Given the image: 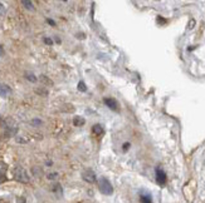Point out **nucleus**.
Returning a JSON list of instances; mask_svg holds the SVG:
<instances>
[{
    "mask_svg": "<svg viewBox=\"0 0 205 203\" xmlns=\"http://www.w3.org/2000/svg\"><path fill=\"white\" fill-rule=\"evenodd\" d=\"M32 124H33V126H35V124H42V122H40V120H37V119H34V120H32Z\"/></svg>",
    "mask_w": 205,
    "mask_h": 203,
    "instance_id": "nucleus-18",
    "label": "nucleus"
},
{
    "mask_svg": "<svg viewBox=\"0 0 205 203\" xmlns=\"http://www.w3.org/2000/svg\"><path fill=\"white\" fill-rule=\"evenodd\" d=\"M98 189L101 191V193H103L106 196H111L113 193V187H112L111 182L104 177H101L98 179Z\"/></svg>",
    "mask_w": 205,
    "mask_h": 203,
    "instance_id": "nucleus-1",
    "label": "nucleus"
},
{
    "mask_svg": "<svg viewBox=\"0 0 205 203\" xmlns=\"http://www.w3.org/2000/svg\"><path fill=\"white\" fill-rule=\"evenodd\" d=\"M78 89H79L81 92H86V90H87V88H86L85 83H83V82H82V80H81V82L78 83Z\"/></svg>",
    "mask_w": 205,
    "mask_h": 203,
    "instance_id": "nucleus-13",
    "label": "nucleus"
},
{
    "mask_svg": "<svg viewBox=\"0 0 205 203\" xmlns=\"http://www.w3.org/2000/svg\"><path fill=\"white\" fill-rule=\"evenodd\" d=\"M5 179H6V177H5V173H0V183H3Z\"/></svg>",
    "mask_w": 205,
    "mask_h": 203,
    "instance_id": "nucleus-16",
    "label": "nucleus"
},
{
    "mask_svg": "<svg viewBox=\"0 0 205 203\" xmlns=\"http://www.w3.org/2000/svg\"><path fill=\"white\" fill-rule=\"evenodd\" d=\"M13 174H14L15 181H18V182H22V183H28L29 182V175L23 167H19V166L15 167L14 171H13Z\"/></svg>",
    "mask_w": 205,
    "mask_h": 203,
    "instance_id": "nucleus-2",
    "label": "nucleus"
},
{
    "mask_svg": "<svg viewBox=\"0 0 205 203\" xmlns=\"http://www.w3.org/2000/svg\"><path fill=\"white\" fill-rule=\"evenodd\" d=\"M155 173H156V182H157L159 184L164 186V184L166 183V179H168V177H166V173L164 172L161 168H156Z\"/></svg>",
    "mask_w": 205,
    "mask_h": 203,
    "instance_id": "nucleus-3",
    "label": "nucleus"
},
{
    "mask_svg": "<svg viewBox=\"0 0 205 203\" xmlns=\"http://www.w3.org/2000/svg\"><path fill=\"white\" fill-rule=\"evenodd\" d=\"M85 118H82V117H76L74 119H73V124L76 126V127H82L85 124Z\"/></svg>",
    "mask_w": 205,
    "mask_h": 203,
    "instance_id": "nucleus-8",
    "label": "nucleus"
},
{
    "mask_svg": "<svg viewBox=\"0 0 205 203\" xmlns=\"http://www.w3.org/2000/svg\"><path fill=\"white\" fill-rule=\"evenodd\" d=\"M22 4L25 9H28V10H34V5L33 3L30 2V0H22Z\"/></svg>",
    "mask_w": 205,
    "mask_h": 203,
    "instance_id": "nucleus-9",
    "label": "nucleus"
},
{
    "mask_svg": "<svg viewBox=\"0 0 205 203\" xmlns=\"http://www.w3.org/2000/svg\"><path fill=\"white\" fill-rule=\"evenodd\" d=\"M128 148H130V143H125L124 144V151H127Z\"/></svg>",
    "mask_w": 205,
    "mask_h": 203,
    "instance_id": "nucleus-19",
    "label": "nucleus"
},
{
    "mask_svg": "<svg viewBox=\"0 0 205 203\" xmlns=\"http://www.w3.org/2000/svg\"><path fill=\"white\" fill-rule=\"evenodd\" d=\"M4 55V49H3V47L0 45V57H3Z\"/></svg>",
    "mask_w": 205,
    "mask_h": 203,
    "instance_id": "nucleus-20",
    "label": "nucleus"
},
{
    "mask_svg": "<svg viewBox=\"0 0 205 203\" xmlns=\"http://www.w3.org/2000/svg\"><path fill=\"white\" fill-rule=\"evenodd\" d=\"M140 201H141V202H151L152 199H151V196H150L148 193H144V192H141Z\"/></svg>",
    "mask_w": 205,
    "mask_h": 203,
    "instance_id": "nucleus-11",
    "label": "nucleus"
},
{
    "mask_svg": "<svg viewBox=\"0 0 205 203\" xmlns=\"http://www.w3.org/2000/svg\"><path fill=\"white\" fill-rule=\"evenodd\" d=\"M63 2H67V0H63Z\"/></svg>",
    "mask_w": 205,
    "mask_h": 203,
    "instance_id": "nucleus-22",
    "label": "nucleus"
},
{
    "mask_svg": "<svg viewBox=\"0 0 205 203\" xmlns=\"http://www.w3.org/2000/svg\"><path fill=\"white\" fill-rule=\"evenodd\" d=\"M53 192L56 193V194H58L59 197H62V196H63V191H62L61 184H56V186H53Z\"/></svg>",
    "mask_w": 205,
    "mask_h": 203,
    "instance_id": "nucleus-10",
    "label": "nucleus"
},
{
    "mask_svg": "<svg viewBox=\"0 0 205 203\" xmlns=\"http://www.w3.org/2000/svg\"><path fill=\"white\" fill-rule=\"evenodd\" d=\"M47 21H48V23H49V24H50V25H53V26H54V25H56V23H54V21H53V20H52V19H48V20H47Z\"/></svg>",
    "mask_w": 205,
    "mask_h": 203,
    "instance_id": "nucleus-21",
    "label": "nucleus"
},
{
    "mask_svg": "<svg viewBox=\"0 0 205 203\" xmlns=\"http://www.w3.org/2000/svg\"><path fill=\"white\" fill-rule=\"evenodd\" d=\"M11 93V89L6 84H0V97H8Z\"/></svg>",
    "mask_w": 205,
    "mask_h": 203,
    "instance_id": "nucleus-6",
    "label": "nucleus"
},
{
    "mask_svg": "<svg viewBox=\"0 0 205 203\" xmlns=\"http://www.w3.org/2000/svg\"><path fill=\"white\" fill-rule=\"evenodd\" d=\"M82 177H83V179L87 182V183H94L96 182V174H94V172L92 171V169H87V171H85L83 173H82Z\"/></svg>",
    "mask_w": 205,
    "mask_h": 203,
    "instance_id": "nucleus-4",
    "label": "nucleus"
},
{
    "mask_svg": "<svg viewBox=\"0 0 205 203\" xmlns=\"http://www.w3.org/2000/svg\"><path fill=\"white\" fill-rule=\"evenodd\" d=\"M5 14V6L3 4H0V15H4Z\"/></svg>",
    "mask_w": 205,
    "mask_h": 203,
    "instance_id": "nucleus-14",
    "label": "nucleus"
},
{
    "mask_svg": "<svg viewBox=\"0 0 205 203\" xmlns=\"http://www.w3.org/2000/svg\"><path fill=\"white\" fill-rule=\"evenodd\" d=\"M25 77H26V79H28V80H30V82H37L35 75H34V74H32V73H26V74H25Z\"/></svg>",
    "mask_w": 205,
    "mask_h": 203,
    "instance_id": "nucleus-12",
    "label": "nucleus"
},
{
    "mask_svg": "<svg viewBox=\"0 0 205 203\" xmlns=\"http://www.w3.org/2000/svg\"><path fill=\"white\" fill-rule=\"evenodd\" d=\"M56 177H58L57 173H50V174H48V179H54Z\"/></svg>",
    "mask_w": 205,
    "mask_h": 203,
    "instance_id": "nucleus-15",
    "label": "nucleus"
},
{
    "mask_svg": "<svg viewBox=\"0 0 205 203\" xmlns=\"http://www.w3.org/2000/svg\"><path fill=\"white\" fill-rule=\"evenodd\" d=\"M92 132L94 134H97V135H101V134H103V128H102L101 124H94L93 128H92Z\"/></svg>",
    "mask_w": 205,
    "mask_h": 203,
    "instance_id": "nucleus-7",
    "label": "nucleus"
},
{
    "mask_svg": "<svg viewBox=\"0 0 205 203\" xmlns=\"http://www.w3.org/2000/svg\"><path fill=\"white\" fill-rule=\"evenodd\" d=\"M103 102H104V104H106L108 108H110V109H112V111H118V103H117L116 99H113V98H104Z\"/></svg>",
    "mask_w": 205,
    "mask_h": 203,
    "instance_id": "nucleus-5",
    "label": "nucleus"
},
{
    "mask_svg": "<svg viewBox=\"0 0 205 203\" xmlns=\"http://www.w3.org/2000/svg\"><path fill=\"white\" fill-rule=\"evenodd\" d=\"M44 43H45V44H48V45H52V44H53L52 39H49V38H44Z\"/></svg>",
    "mask_w": 205,
    "mask_h": 203,
    "instance_id": "nucleus-17",
    "label": "nucleus"
}]
</instances>
